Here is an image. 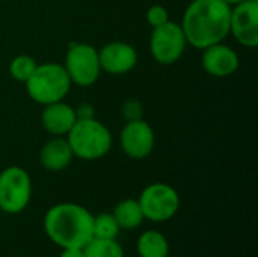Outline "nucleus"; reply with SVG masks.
<instances>
[{"label":"nucleus","instance_id":"obj_1","mask_svg":"<svg viewBox=\"0 0 258 257\" xmlns=\"http://www.w3.org/2000/svg\"><path fill=\"white\" fill-rule=\"evenodd\" d=\"M230 17L231 5L224 0H192L180 26L187 44L204 50L230 35Z\"/></svg>","mask_w":258,"mask_h":257},{"label":"nucleus","instance_id":"obj_2","mask_svg":"<svg viewBox=\"0 0 258 257\" xmlns=\"http://www.w3.org/2000/svg\"><path fill=\"white\" fill-rule=\"evenodd\" d=\"M94 215L76 203H57L44 217V232L57 247L83 248L92 239Z\"/></svg>","mask_w":258,"mask_h":257},{"label":"nucleus","instance_id":"obj_3","mask_svg":"<svg viewBox=\"0 0 258 257\" xmlns=\"http://www.w3.org/2000/svg\"><path fill=\"white\" fill-rule=\"evenodd\" d=\"M74 158L97 161L104 158L112 147L110 130L97 118L77 120L65 136Z\"/></svg>","mask_w":258,"mask_h":257},{"label":"nucleus","instance_id":"obj_4","mask_svg":"<svg viewBox=\"0 0 258 257\" xmlns=\"http://www.w3.org/2000/svg\"><path fill=\"white\" fill-rule=\"evenodd\" d=\"M29 97L38 105L62 101L71 89V80L62 64H38L33 74L24 82Z\"/></svg>","mask_w":258,"mask_h":257},{"label":"nucleus","instance_id":"obj_5","mask_svg":"<svg viewBox=\"0 0 258 257\" xmlns=\"http://www.w3.org/2000/svg\"><path fill=\"white\" fill-rule=\"evenodd\" d=\"M32 198V180L29 173L17 165L0 173V211L9 215L23 212Z\"/></svg>","mask_w":258,"mask_h":257},{"label":"nucleus","instance_id":"obj_6","mask_svg":"<svg viewBox=\"0 0 258 257\" xmlns=\"http://www.w3.org/2000/svg\"><path fill=\"white\" fill-rule=\"evenodd\" d=\"M62 65L68 73L71 83L82 88L94 85L101 74L98 50L85 42L71 44L67 50L65 62Z\"/></svg>","mask_w":258,"mask_h":257},{"label":"nucleus","instance_id":"obj_7","mask_svg":"<svg viewBox=\"0 0 258 257\" xmlns=\"http://www.w3.org/2000/svg\"><path fill=\"white\" fill-rule=\"evenodd\" d=\"M139 206L144 218L153 223H163L171 220L180 208L178 192L168 183H151L141 192Z\"/></svg>","mask_w":258,"mask_h":257},{"label":"nucleus","instance_id":"obj_8","mask_svg":"<svg viewBox=\"0 0 258 257\" xmlns=\"http://www.w3.org/2000/svg\"><path fill=\"white\" fill-rule=\"evenodd\" d=\"M187 45L186 36L180 23L168 21L154 27L150 38V52L154 61L160 65L175 64L184 53Z\"/></svg>","mask_w":258,"mask_h":257},{"label":"nucleus","instance_id":"obj_9","mask_svg":"<svg viewBox=\"0 0 258 257\" xmlns=\"http://www.w3.org/2000/svg\"><path fill=\"white\" fill-rule=\"evenodd\" d=\"M119 145L122 151L135 161H142L151 155L156 145V135L153 127L142 118L125 121L119 133Z\"/></svg>","mask_w":258,"mask_h":257},{"label":"nucleus","instance_id":"obj_10","mask_svg":"<svg viewBox=\"0 0 258 257\" xmlns=\"http://www.w3.org/2000/svg\"><path fill=\"white\" fill-rule=\"evenodd\" d=\"M230 33L245 47L258 45V0H243L231 6Z\"/></svg>","mask_w":258,"mask_h":257},{"label":"nucleus","instance_id":"obj_11","mask_svg":"<svg viewBox=\"0 0 258 257\" xmlns=\"http://www.w3.org/2000/svg\"><path fill=\"white\" fill-rule=\"evenodd\" d=\"M98 59L101 71L109 74H125L132 71L138 64L136 48L124 41H112L98 50Z\"/></svg>","mask_w":258,"mask_h":257},{"label":"nucleus","instance_id":"obj_12","mask_svg":"<svg viewBox=\"0 0 258 257\" xmlns=\"http://www.w3.org/2000/svg\"><path fill=\"white\" fill-rule=\"evenodd\" d=\"M201 64L207 74L224 79V77L233 76L239 70L240 59H239V55L234 52V48L224 44L222 41V42L209 45L203 50Z\"/></svg>","mask_w":258,"mask_h":257},{"label":"nucleus","instance_id":"obj_13","mask_svg":"<svg viewBox=\"0 0 258 257\" xmlns=\"http://www.w3.org/2000/svg\"><path fill=\"white\" fill-rule=\"evenodd\" d=\"M76 121L74 108L63 100L45 105L41 111V126L51 136H67Z\"/></svg>","mask_w":258,"mask_h":257},{"label":"nucleus","instance_id":"obj_14","mask_svg":"<svg viewBox=\"0 0 258 257\" xmlns=\"http://www.w3.org/2000/svg\"><path fill=\"white\" fill-rule=\"evenodd\" d=\"M74 155L65 136H53L39 150V164L44 170L59 173L65 170Z\"/></svg>","mask_w":258,"mask_h":257},{"label":"nucleus","instance_id":"obj_15","mask_svg":"<svg viewBox=\"0 0 258 257\" xmlns=\"http://www.w3.org/2000/svg\"><path fill=\"white\" fill-rule=\"evenodd\" d=\"M112 215L116 220L119 229H124V230H135L145 220L144 214H142V209L139 206V201L135 200V198L121 200L115 206Z\"/></svg>","mask_w":258,"mask_h":257},{"label":"nucleus","instance_id":"obj_16","mask_svg":"<svg viewBox=\"0 0 258 257\" xmlns=\"http://www.w3.org/2000/svg\"><path fill=\"white\" fill-rule=\"evenodd\" d=\"M138 254L141 257H168L169 242L157 230H147L138 239Z\"/></svg>","mask_w":258,"mask_h":257},{"label":"nucleus","instance_id":"obj_17","mask_svg":"<svg viewBox=\"0 0 258 257\" xmlns=\"http://www.w3.org/2000/svg\"><path fill=\"white\" fill-rule=\"evenodd\" d=\"M82 250L85 257H124L122 247L115 239L92 238Z\"/></svg>","mask_w":258,"mask_h":257},{"label":"nucleus","instance_id":"obj_18","mask_svg":"<svg viewBox=\"0 0 258 257\" xmlns=\"http://www.w3.org/2000/svg\"><path fill=\"white\" fill-rule=\"evenodd\" d=\"M119 226L112 214H100L92 220V238L115 239L119 233Z\"/></svg>","mask_w":258,"mask_h":257},{"label":"nucleus","instance_id":"obj_19","mask_svg":"<svg viewBox=\"0 0 258 257\" xmlns=\"http://www.w3.org/2000/svg\"><path fill=\"white\" fill-rule=\"evenodd\" d=\"M38 67L36 61L29 55H18L9 64V74L14 80L24 83Z\"/></svg>","mask_w":258,"mask_h":257},{"label":"nucleus","instance_id":"obj_20","mask_svg":"<svg viewBox=\"0 0 258 257\" xmlns=\"http://www.w3.org/2000/svg\"><path fill=\"white\" fill-rule=\"evenodd\" d=\"M145 18H147V23L154 29V27H159V26L169 21V12L162 5H153V6L148 8V11L145 14Z\"/></svg>","mask_w":258,"mask_h":257},{"label":"nucleus","instance_id":"obj_21","mask_svg":"<svg viewBox=\"0 0 258 257\" xmlns=\"http://www.w3.org/2000/svg\"><path fill=\"white\" fill-rule=\"evenodd\" d=\"M121 114L125 121L142 120L144 117V105L138 98H128L121 106Z\"/></svg>","mask_w":258,"mask_h":257},{"label":"nucleus","instance_id":"obj_22","mask_svg":"<svg viewBox=\"0 0 258 257\" xmlns=\"http://www.w3.org/2000/svg\"><path fill=\"white\" fill-rule=\"evenodd\" d=\"M77 120H88V118H95L94 106L89 103H80L77 108H74Z\"/></svg>","mask_w":258,"mask_h":257},{"label":"nucleus","instance_id":"obj_23","mask_svg":"<svg viewBox=\"0 0 258 257\" xmlns=\"http://www.w3.org/2000/svg\"><path fill=\"white\" fill-rule=\"evenodd\" d=\"M59 257H85L82 248H63Z\"/></svg>","mask_w":258,"mask_h":257},{"label":"nucleus","instance_id":"obj_24","mask_svg":"<svg viewBox=\"0 0 258 257\" xmlns=\"http://www.w3.org/2000/svg\"><path fill=\"white\" fill-rule=\"evenodd\" d=\"M224 2H227L228 5H237V3H240V2H243V0H224Z\"/></svg>","mask_w":258,"mask_h":257},{"label":"nucleus","instance_id":"obj_25","mask_svg":"<svg viewBox=\"0 0 258 257\" xmlns=\"http://www.w3.org/2000/svg\"><path fill=\"white\" fill-rule=\"evenodd\" d=\"M168 257H175V256H168Z\"/></svg>","mask_w":258,"mask_h":257},{"label":"nucleus","instance_id":"obj_26","mask_svg":"<svg viewBox=\"0 0 258 257\" xmlns=\"http://www.w3.org/2000/svg\"><path fill=\"white\" fill-rule=\"evenodd\" d=\"M0 212H2V211H0Z\"/></svg>","mask_w":258,"mask_h":257}]
</instances>
